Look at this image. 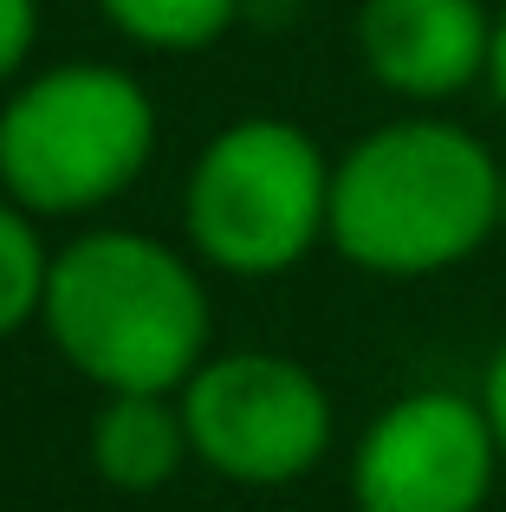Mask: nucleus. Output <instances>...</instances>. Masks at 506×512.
Wrapping results in <instances>:
<instances>
[{
    "mask_svg": "<svg viewBox=\"0 0 506 512\" xmlns=\"http://www.w3.org/2000/svg\"><path fill=\"white\" fill-rule=\"evenodd\" d=\"M487 85H494L500 111H506V13L494 20V59H487Z\"/></svg>",
    "mask_w": 506,
    "mask_h": 512,
    "instance_id": "ddd939ff",
    "label": "nucleus"
},
{
    "mask_svg": "<svg viewBox=\"0 0 506 512\" xmlns=\"http://www.w3.org/2000/svg\"><path fill=\"white\" fill-rule=\"evenodd\" d=\"M39 46V0H0V85L33 59Z\"/></svg>",
    "mask_w": 506,
    "mask_h": 512,
    "instance_id": "9b49d317",
    "label": "nucleus"
},
{
    "mask_svg": "<svg viewBox=\"0 0 506 512\" xmlns=\"http://www.w3.org/2000/svg\"><path fill=\"white\" fill-rule=\"evenodd\" d=\"M124 39L150 52H202L247 13V0H98Z\"/></svg>",
    "mask_w": 506,
    "mask_h": 512,
    "instance_id": "1a4fd4ad",
    "label": "nucleus"
},
{
    "mask_svg": "<svg viewBox=\"0 0 506 512\" xmlns=\"http://www.w3.org/2000/svg\"><path fill=\"white\" fill-rule=\"evenodd\" d=\"M500 461V435L481 402L455 389H416L364 428L351 493L357 512H481Z\"/></svg>",
    "mask_w": 506,
    "mask_h": 512,
    "instance_id": "423d86ee",
    "label": "nucleus"
},
{
    "mask_svg": "<svg viewBox=\"0 0 506 512\" xmlns=\"http://www.w3.org/2000/svg\"><path fill=\"white\" fill-rule=\"evenodd\" d=\"M189 247L234 279L292 273L331 234V163L286 117H241L202 143L182 188Z\"/></svg>",
    "mask_w": 506,
    "mask_h": 512,
    "instance_id": "20e7f679",
    "label": "nucleus"
},
{
    "mask_svg": "<svg viewBox=\"0 0 506 512\" xmlns=\"http://www.w3.org/2000/svg\"><path fill=\"white\" fill-rule=\"evenodd\" d=\"M481 409H487V422H494V435H500V454H506V344L494 350V363H487Z\"/></svg>",
    "mask_w": 506,
    "mask_h": 512,
    "instance_id": "f8f14e48",
    "label": "nucleus"
},
{
    "mask_svg": "<svg viewBox=\"0 0 506 512\" xmlns=\"http://www.w3.org/2000/svg\"><path fill=\"white\" fill-rule=\"evenodd\" d=\"M176 396L195 461L241 487H292L331 448L325 383L279 350H208Z\"/></svg>",
    "mask_w": 506,
    "mask_h": 512,
    "instance_id": "39448f33",
    "label": "nucleus"
},
{
    "mask_svg": "<svg viewBox=\"0 0 506 512\" xmlns=\"http://www.w3.org/2000/svg\"><path fill=\"white\" fill-rule=\"evenodd\" d=\"M357 52L383 91L416 104H442L487 78L494 20L481 0H364L357 7Z\"/></svg>",
    "mask_w": 506,
    "mask_h": 512,
    "instance_id": "0eeeda50",
    "label": "nucleus"
},
{
    "mask_svg": "<svg viewBox=\"0 0 506 512\" xmlns=\"http://www.w3.org/2000/svg\"><path fill=\"white\" fill-rule=\"evenodd\" d=\"M39 325L85 383L169 389L176 396L208 357V286L169 240L137 227H91L52 253Z\"/></svg>",
    "mask_w": 506,
    "mask_h": 512,
    "instance_id": "f03ea898",
    "label": "nucleus"
},
{
    "mask_svg": "<svg viewBox=\"0 0 506 512\" xmlns=\"http://www.w3.org/2000/svg\"><path fill=\"white\" fill-rule=\"evenodd\" d=\"M500 182L474 130L396 117L331 163V247L377 279H429L481 253L500 227Z\"/></svg>",
    "mask_w": 506,
    "mask_h": 512,
    "instance_id": "f257e3e1",
    "label": "nucleus"
},
{
    "mask_svg": "<svg viewBox=\"0 0 506 512\" xmlns=\"http://www.w3.org/2000/svg\"><path fill=\"white\" fill-rule=\"evenodd\" d=\"M150 156L156 104L117 65H52L0 104V188L26 214H98Z\"/></svg>",
    "mask_w": 506,
    "mask_h": 512,
    "instance_id": "7ed1b4c3",
    "label": "nucleus"
},
{
    "mask_svg": "<svg viewBox=\"0 0 506 512\" xmlns=\"http://www.w3.org/2000/svg\"><path fill=\"white\" fill-rule=\"evenodd\" d=\"M195 461L189 422H182V396L169 389H117L104 396L98 422H91V467L104 487L117 493H156Z\"/></svg>",
    "mask_w": 506,
    "mask_h": 512,
    "instance_id": "6e6552de",
    "label": "nucleus"
},
{
    "mask_svg": "<svg viewBox=\"0 0 506 512\" xmlns=\"http://www.w3.org/2000/svg\"><path fill=\"white\" fill-rule=\"evenodd\" d=\"M500 227H506V182H500Z\"/></svg>",
    "mask_w": 506,
    "mask_h": 512,
    "instance_id": "4468645a",
    "label": "nucleus"
},
{
    "mask_svg": "<svg viewBox=\"0 0 506 512\" xmlns=\"http://www.w3.org/2000/svg\"><path fill=\"white\" fill-rule=\"evenodd\" d=\"M39 214H26L20 201H0V344L13 331H26L46 305V273L52 253L39 240Z\"/></svg>",
    "mask_w": 506,
    "mask_h": 512,
    "instance_id": "9d476101",
    "label": "nucleus"
}]
</instances>
